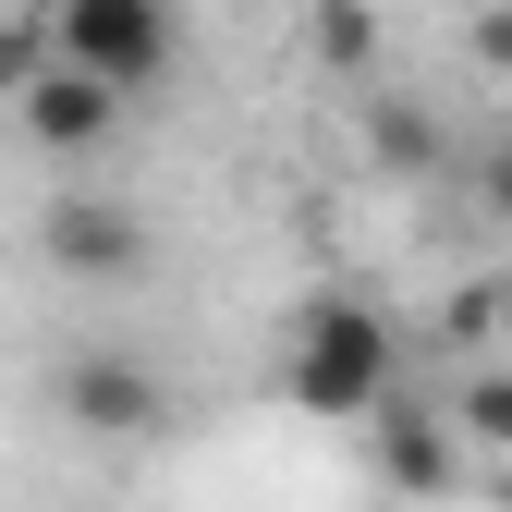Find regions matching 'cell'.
Here are the masks:
<instances>
[{
	"instance_id": "6da1fadb",
	"label": "cell",
	"mask_w": 512,
	"mask_h": 512,
	"mask_svg": "<svg viewBox=\"0 0 512 512\" xmlns=\"http://www.w3.org/2000/svg\"><path fill=\"white\" fill-rule=\"evenodd\" d=\"M391 366H403L391 317L354 305V293H330V305L293 317V366H281V391H293V415H317V427H366V403L391 391Z\"/></svg>"
},
{
	"instance_id": "7a4b0ae2",
	"label": "cell",
	"mask_w": 512,
	"mask_h": 512,
	"mask_svg": "<svg viewBox=\"0 0 512 512\" xmlns=\"http://www.w3.org/2000/svg\"><path fill=\"white\" fill-rule=\"evenodd\" d=\"M49 61H74V74H98V86H159L171 74V49H183V25H171V0H49Z\"/></svg>"
},
{
	"instance_id": "3957f363",
	"label": "cell",
	"mask_w": 512,
	"mask_h": 512,
	"mask_svg": "<svg viewBox=\"0 0 512 512\" xmlns=\"http://www.w3.org/2000/svg\"><path fill=\"white\" fill-rule=\"evenodd\" d=\"M61 415H74L86 439H159V427H171V391H159L147 354L86 342V354H61Z\"/></svg>"
},
{
	"instance_id": "277c9868",
	"label": "cell",
	"mask_w": 512,
	"mask_h": 512,
	"mask_svg": "<svg viewBox=\"0 0 512 512\" xmlns=\"http://www.w3.org/2000/svg\"><path fill=\"white\" fill-rule=\"evenodd\" d=\"M37 244H49L61 281H135V269H147V220L122 208V196H49Z\"/></svg>"
},
{
	"instance_id": "5b68a950",
	"label": "cell",
	"mask_w": 512,
	"mask_h": 512,
	"mask_svg": "<svg viewBox=\"0 0 512 512\" xmlns=\"http://www.w3.org/2000/svg\"><path fill=\"white\" fill-rule=\"evenodd\" d=\"M13 110H25V135H37L49 159H86V147H110V135H122V86L74 74V61H37V74L13 86Z\"/></svg>"
},
{
	"instance_id": "8992f818",
	"label": "cell",
	"mask_w": 512,
	"mask_h": 512,
	"mask_svg": "<svg viewBox=\"0 0 512 512\" xmlns=\"http://www.w3.org/2000/svg\"><path fill=\"white\" fill-rule=\"evenodd\" d=\"M366 439H378V476H391L403 500H452V476H464L452 415H427V403H403V391H378V403H366Z\"/></svg>"
},
{
	"instance_id": "52a82bcc",
	"label": "cell",
	"mask_w": 512,
	"mask_h": 512,
	"mask_svg": "<svg viewBox=\"0 0 512 512\" xmlns=\"http://www.w3.org/2000/svg\"><path fill=\"white\" fill-rule=\"evenodd\" d=\"M439 159V122L415 98H366V171H427Z\"/></svg>"
},
{
	"instance_id": "ba28073f",
	"label": "cell",
	"mask_w": 512,
	"mask_h": 512,
	"mask_svg": "<svg viewBox=\"0 0 512 512\" xmlns=\"http://www.w3.org/2000/svg\"><path fill=\"white\" fill-rule=\"evenodd\" d=\"M305 49L330 61V74H366L378 61V13L366 0H305Z\"/></svg>"
},
{
	"instance_id": "9c48e42d",
	"label": "cell",
	"mask_w": 512,
	"mask_h": 512,
	"mask_svg": "<svg viewBox=\"0 0 512 512\" xmlns=\"http://www.w3.org/2000/svg\"><path fill=\"white\" fill-rule=\"evenodd\" d=\"M452 427L476 439V452H512V366H488V378H464V403H452Z\"/></svg>"
},
{
	"instance_id": "30bf717a",
	"label": "cell",
	"mask_w": 512,
	"mask_h": 512,
	"mask_svg": "<svg viewBox=\"0 0 512 512\" xmlns=\"http://www.w3.org/2000/svg\"><path fill=\"white\" fill-rule=\"evenodd\" d=\"M37 61H49V25H37V13H13V25H0V98H13Z\"/></svg>"
},
{
	"instance_id": "8fae6325",
	"label": "cell",
	"mask_w": 512,
	"mask_h": 512,
	"mask_svg": "<svg viewBox=\"0 0 512 512\" xmlns=\"http://www.w3.org/2000/svg\"><path fill=\"white\" fill-rule=\"evenodd\" d=\"M476 61L512 86V0H488V13H476Z\"/></svg>"
},
{
	"instance_id": "7c38bea8",
	"label": "cell",
	"mask_w": 512,
	"mask_h": 512,
	"mask_svg": "<svg viewBox=\"0 0 512 512\" xmlns=\"http://www.w3.org/2000/svg\"><path fill=\"white\" fill-rule=\"evenodd\" d=\"M488 208H500V220H512V135H500V147H488Z\"/></svg>"
}]
</instances>
